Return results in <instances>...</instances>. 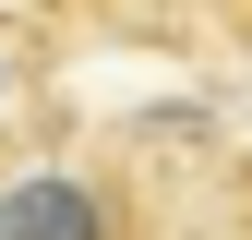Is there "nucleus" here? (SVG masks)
Returning a JSON list of instances; mask_svg holds the SVG:
<instances>
[{
	"label": "nucleus",
	"instance_id": "nucleus-3",
	"mask_svg": "<svg viewBox=\"0 0 252 240\" xmlns=\"http://www.w3.org/2000/svg\"><path fill=\"white\" fill-rule=\"evenodd\" d=\"M108 12H156V0H108ZM204 12H216V0H204Z\"/></svg>",
	"mask_w": 252,
	"mask_h": 240
},
{
	"label": "nucleus",
	"instance_id": "nucleus-1",
	"mask_svg": "<svg viewBox=\"0 0 252 240\" xmlns=\"http://www.w3.org/2000/svg\"><path fill=\"white\" fill-rule=\"evenodd\" d=\"M0 240H144V204L120 168H24L0 180Z\"/></svg>",
	"mask_w": 252,
	"mask_h": 240
},
{
	"label": "nucleus",
	"instance_id": "nucleus-2",
	"mask_svg": "<svg viewBox=\"0 0 252 240\" xmlns=\"http://www.w3.org/2000/svg\"><path fill=\"white\" fill-rule=\"evenodd\" d=\"M216 24H228V36H252V0H216Z\"/></svg>",
	"mask_w": 252,
	"mask_h": 240
}]
</instances>
